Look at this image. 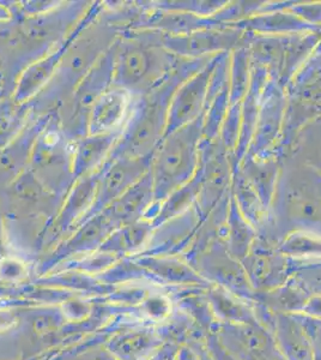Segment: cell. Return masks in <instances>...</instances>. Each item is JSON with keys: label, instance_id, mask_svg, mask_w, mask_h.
Instances as JSON below:
<instances>
[{"label": "cell", "instance_id": "obj_3", "mask_svg": "<svg viewBox=\"0 0 321 360\" xmlns=\"http://www.w3.org/2000/svg\"><path fill=\"white\" fill-rule=\"evenodd\" d=\"M183 72V68L178 66L157 88L134 98L130 117L107 161L154 155L164 137L171 96L180 83L190 76Z\"/></svg>", "mask_w": 321, "mask_h": 360}, {"label": "cell", "instance_id": "obj_8", "mask_svg": "<svg viewBox=\"0 0 321 360\" xmlns=\"http://www.w3.org/2000/svg\"><path fill=\"white\" fill-rule=\"evenodd\" d=\"M94 1H61L57 8L39 16L20 17V25L29 42L47 54L69 37L84 18Z\"/></svg>", "mask_w": 321, "mask_h": 360}, {"label": "cell", "instance_id": "obj_18", "mask_svg": "<svg viewBox=\"0 0 321 360\" xmlns=\"http://www.w3.org/2000/svg\"><path fill=\"white\" fill-rule=\"evenodd\" d=\"M152 233L154 226L145 219L126 224L114 229L98 251L122 259L147 246Z\"/></svg>", "mask_w": 321, "mask_h": 360}, {"label": "cell", "instance_id": "obj_2", "mask_svg": "<svg viewBox=\"0 0 321 360\" xmlns=\"http://www.w3.org/2000/svg\"><path fill=\"white\" fill-rule=\"evenodd\" d=\"M162 34L151 30H125L117 40L113 86L133 98L150 93L180 65L176 56L161 44Z\"/></svg>", "mask_w": 321, "mask_h": 360}, {"label": "cell", "instance_id": "obj_21", "mask_svg": "<svg viewBox=\"0 0 321 360\" xmlns=\"http://www.w3.org/2000/svg\"><path fill=\"white\" fill-rule=\"evenodd\" d=\"M133 261L140 269L168 283H193L200 280L192 268L178 258L159 255H139Z\"/></svg>", "mask_w": 321, "mask_h": 360}, {"label": "cell", "instance_id": "obj_10", "mask_svg": "<svg viewBox=\"0 0 321 360\" xmlns=\"http://www.w3.org/2000/svg\"><path fill=\"white\" fill-rule=\"evenodd\" d=\"M216 66L217 63L211 62L200 71H195L175 89L168 107L164 136L193 123L203 115L204 106L209 103L210 86Z\"/></svg>", "mask_w": 321, "mask_h": 360}, {"label": "cell", "instance_id": "obj_13", "mask_svg": "<svg viewBox=\"0 0 321 360\" xmlns=\"http://www.w3.org/2000/svg\"><path fill=\"white\" fill-rule=\"evenodd\" d=\"M100 171L74 180V185L66 195L59 212L49 225V237L52 240L59 239L63 234L72 232L84 221L86 215L94 205L98 193Z\"/></svg>", "mask_w": 321, "mask_h": 360}, {"label": "cell", "instance_id": "obj_28", "mask_svg": "<svg viewBox=\"0 0 321 360\" xmlns=\"http://www.w3.org/2000/svg\"><path fill=\"white\" fill-rule=\"evenodd\" d=\"M300 278L306 286L317 292V295H321V268L302 271L300 273Z\"/></svg>", "mask_w": 321, "mask_h": 360}, {"label": "cell", "instance_id": "obj_27", "mask_svg": "<svg viewBox=\"0 0 321 360\" xmlns=\"http://www.w3.org/2000/svg\"><path fill=\"white\" fill-rule=\"evenodd\" d=\"M63 360H119L110 353L106 345H95L93 347L86 348V351L78 352L74 356Z\"/></svg>", "mask_w": 321, "mask_h": 360}, {"label": "cell", "instance_id": "obj_33", "mask_svg": "<svg viewBox=\"0 0 321 360\" xmlns=\"http://www.w3.org/2000/svg\"><path fill=\"white\" fill-rule=\"evenodd\" d=\"M0 212H1V205H0Z\"/></svg>", "mask_w": 321, "mask_h": 360}, {"label": "cell", "instance_id": "obj_15", "mask_svg": "<svg viewBox=\"0 0 321 360\" xmlns=\"http://www.w3.org/2000/svg\"><path fill=\"white\" fill-rule=\"evenodd\" d=\"M49 115L51 113L34 117L17 139L0 149V193L29 167L34 144L48 122Z\"/></svg>", "mask_w": 321, "mask_h": 360}, {"label": "cell", "instance_id": "obj_29", "mask_svg": "<svg viewBox=\"0 0 321 360\" xmlns=\"http://www.w3.org/2000/svg\"><path fill=\"white\" fill-rule=\"evenodd\" d=\"M176 348L173 345H164L159 347L147 360H174Z\"/></svg>", "mask_w": 321, "mask_h": 360}, {"label": "cell", "instance_id": "obj_12", "mask_svg": "<svg viewBox=\"0 0 321 360\" xmlns=\"http://www.w3.org/2000/svg\"><path fill=\"white\" fill-rule=\"evenodd\" d=\"M117 229L118 227L114 225L106 214L102 212L96 214L76 227L69 237L64 239L57 249H54L53 252L46 258L41 264V269L49 271L74 256L93 254L100 249L107 237Z\"/></svg>", "mask_w": 321, "mask_h": 360}, {"label": "cell", "instance_id": "obj_9", "mask_svg": "<svg viewBox=\"0 0 321 360\" xmlns=\"http://www.w3.org/2000/svg\"><path fill=\"white\" fill-rule=\"evenodd\" d=\"M103 8H105L103 3H98V1L93 3L84 18L78 23L77 27L71 32L64 41L44 57L32 63L20 72L13 88V96L16 101L22 103H32L34 98L48 86L57 72L58 66L60 64L66 49H69L70 44L74 41V37H77V34L81 29L86 25H89L90 22L95 20L103 11Z\"/></svg>", "mask_w": 321, "mask_h": 360}, {"label": "cell", "instance_id": "obj_17", "mask_svg": "<svg viewBox=\"0 0 321 360\" xmlns=\"http://www.w3.org/2000/svg\"><path fill=\"white\" fill-rule=\"evenodd\" d=\"M120 135L122 131L86 135L74 142L71 158V171L74 179L98 172L106 164Z\"/></svg>", "mask_w": 321, "mask_h": 360}, {"label": "cell", "instance_id": "obj_4", "mask_svg": "<svg viewBox=\"0 0 321 360\" xmlns=\"http://www.w3.org/2000/svg\"><path fill=\"white\" fill-rule=\"evenodd\" d=\"M204 135V115L186 127L164 136L151 159L155 203L195 178L199 169V143Z\"/></svg>", "mask_w": 321, "mask_h": 360}, {"label": "cell", "instance_id": "obj_25", "mask_svg": "<svg viewBox=\"0 0 321 360\" xmlns=\"http://www.w3.org/2000/svg\"><path fill=\"white\" fill-rule=\"evenodd\" d=\"M28 269L25 263L15 258L5 257L0 261V283H16L27 276Z\"/></svg>", "mask_w": 321, "mask_h": 360}, {"label": "cell", "instance_id": "obj_16", "mask_svg": "<svg viewBox=\"0 0 321 360\" xmlns=\"http://www.w3.org/2000/svg\"><path fill=\"white\" fill-rule=\"evenodd\" d=\"M155 203L154 181L150 169L132 185L126 193L102 213L106 214L117 227L143 220Z\"/></svg>", "mask_w": 321, "mask_h": 360}, {"label": "cell", "instance_id": "obj_26", "mask_svg": "<svg viewBox=\"0 0 321 360\" xmlns=\"http://www.w3.org/2000/svg\"><path fill=\"white\" fill-rule=\"evenodd\" d=\"M143 310L152 319H164L171 312V304L163 297H151L143 302Z\"/></svg>", "mask_w": 321, "mask_h": 360}, {"label": "cell", "instance_id": "obj_6", "mask_svg": "<svg viewBox=\"0 0 321 360\" xmlns=\"http://www.w3.org/2000/svg\"><path fill=\"white\" fill-rule=\"evenodd\" d=\"M71 158L72 142L63 131L57 111L52 112L35 141L29 168L51 193L63 200L74 183Z\"/></svg>", "mask_w": 321, "mask_h": 360}, {"label": "cell", "instance_id": "obj_20", "mask_svg": "<svg viewBox=\"0 0 321 360\" xmlns=\"http://www.w3.org/2000/svg\"><path fill=\"white\" fill-rule=\"evenodd\" d=\"M34 117L32 103H18L13 95L0 98V149L17 139Z\"/></svg>", "mask_w": 321, "mask_h": 360}, {"label": "cell", "instance_id": "obj_5", "mask_svg": "<svg viewBox=\"0 0 321 360\" xmlns=\"http://www.w3.org/2000/svg\"><path fill=\"white\" fill-rule=\"evenodd\" d=\"M280 217L300 231L321 229V174L301 160L283 169L276 188L275 205Z\"/></svg>", "mask_w": 321, "mask_h": 360}, {"label": "cell", "instance_id": "obj_7", "mask_svg": "<svg viewBox=\"0 0 321 360\" xmlns=\"http://www.w3.org/2000/svg\"><path fill=\"white\" fill-rule=\"evenodd\" d=\"M115 51L117 41L95 63L74 89L72 96L57 110L63 131L72 143L88 135V117L91 107L113 86Z\"/></svg>", "mask_w": 321, "mask_h": 360}, {"label": "cell", "instance_id": "obj_24", "mask_svg": "<svg viewBox=\"0 0 321 360\" xmlns=\"http://www.w3.org/2000/svg\"><path fill=\"white\" fill-rule=\"evenodd\" d=\"M300 153L305 158L302 161L321 174V124H315L306 130L303 139H301Z\"/></svg>", "mask_w": 321, "mask_h": 360}, {"label": "cell", "instance_id": "obj_22", "mask_svg": "<svg viewBox=\"0 0 321 360\" xmlns=\"http://www.w3.org/2000/svg\"><path fill=\"white\" fill-rule=\"evenodd\" d=\"M18 322L22 324L23 332L28 333L29 339L40 342L60 332L66 319L59 309L47 307L29 310L25 315L18 314Z\"/></svg>", "mask_w": 321, "mask_h": 360}, {"label": "cell", "instance_id": "obj_1", "mask_svg": "<svg viewBox=\"0 0 321 360\" xmlns=\"http://www.w3.org/2000/svg\"><path fill=\"white\" fill-rule=\"evenodd\" d=\"M105 10V8H103ZM122 29L110 23L103 11L86 25L66 49L48 86L32 101L34 115H48L69 100L102 54L118 40Z\"/></svg>", "mask_w": 321, "mask_h": 360}, {"label": "cell", "instance_id": "obj_31", "mask_svg": "<svg viewBox=\"0 0 321 360\" xmlns=\"http://www.w3.org/2000/svg\"><path fill=\"white\" fill-rule=\"evenodd\" d=\"M13 18V15L10 13L8 6L5 4V1H0V22L6 21Z\"/></svg>", "mask_w": 321, "mask_h": 360}, {"label": "cell", "instance_id": "obj_23", "mask_svg": "<svg viewBox=\"0 0 321 360\" xmlns=\"http://www.w3.org/2000/svg\"><path fill=\"white\" fill-rule=\"evenodd\" d=\"M282 249L294 256H319L321 255V236L307 231H295L289 234Z\"/></svg>", "mask_w": 321, "mask_h": 360}, {"label": "cell", "instance_id": "obj_11", "mask_svg": "<svg viewBox=\"0 0 321 360\" xmlns=\"http://www.w3.org/2000/svg\"><path fill=\"white\" fill-rule=\"evenodd\" d=\"M151 159L152 156L120 158L107 161L100 169L94 205L84 221L108 208L122 193H126L132 185L136 184L150 169Z\"/></svg>", "mask_w": 321, "mask_h": 360}, {"label": "cell", "instance_id": "obj_32", "mask_svg": "<svg viewBox=\"0 0 321 360\" xmlns=\"http://www.w3.org/2000/svg\"><path fill=\"white\" fill-rule=\"evenodd\" d=\"M8 95H13V93H11V90L8 89L4 78L1 77V75H0V98L8 96Z\"/></svg>", "mask_w": 321, "mask_h": 360}, {"label": "cell", "instance_id": "obj_19", "mask_svg": "<svg viewBox=\"0 0 321 360\" xmlns=\"http://www.w3.org/2000/svg\"><path fill=\"white\" fill-rule=\"evenodd\" d=\"M105 345L119 360H143L161 347V341L150 330L122 329L114 333Z\"/></svg>", "mask_w": 321, "mask_h": 360}, {"label": "cell", "instance_id": "obj_14", "mask_svg": "<svg viewBox=\"0 0 321 360\" xmlns=\"http://www.w3.org/2000/svg\"><path fill=\"white\" fill-rule=\"evenodd\" d=\"M134 98L127 90L112 86L91 107L88 117V135L122 131L130 117Z\"/></svg>", "mask_w": 321, "mask_h": 360}, {"label": "cell", "instance_id": "obj_30", "mask_svg": "<svg viewBox=\"0 0 321 360\" xmlns=\"http://www.w3.org/2000/svg\"><path fill=\"white\" fill-rule=\"evenodd\" d=\"M17 323H18V314H15L10 310H6V311L0 310V332H3L4 329H8Z\"/></svg>", "mask_w": 321, "mask_h": 360}]
</instances>
